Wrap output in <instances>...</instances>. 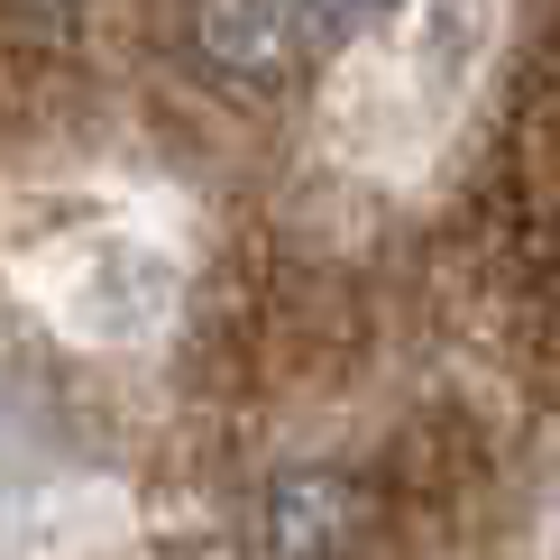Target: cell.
Here are the masks:
<instances>
[{"label": "cell", "mask_w": 560, "mask_h": 560, "mask_svg": "<svg viewBox=\"0 0 560 560\" xmlns=\"http://www.w3.org/2000/svg\"><path fill=\"white\" fill-rule=\"evenodd\" d=\"M184 37H194V65L230 92H285L294 65L313 56L294 0H194Z\"/></svg>", "instance_id": "obj_1"}, {"label": "cell", "mask_w": 560, "mask_h": 560, "mask_svg": "<svg viewBox=\"0 0 560 560\" xmlns=\"http://www.w3.org/2000/svg\"><path fill=\"white\" fill-rule=\"evenodd\" d=\"M368 533V487L340 469H285L267 478V551L276 560H349Z\"/></svg>", "instance_id": "obj_2"}, {"label": "cell", "mask_w": 560, "mask_h": 560, "mask_svg": "<svg viewBox=\"0 0 560 560\" xmlns=\"http://www.w3.org/2000/svg\"><path fill=\"white\" fill-rule=\"evenodd\" d=\"M294 10H303V46H313V56H331V46L368 37V28H386L395 0H294Z\"/></svg>", "instance_id": "obj_3"}, {"label": "cell", "mask_w": 560, "mask_h": 560, "mask_svg": "<svg viewBox=\"0 0 560 560\" xmlns=\"http://www.w3.org/2000/svg\"><path fill=\"white\" fill-rule=\"evenodd\" d=\"M46 10H65V0H46Z\"/></svg>", "instance_id": "obj_4"}]
</instances>
